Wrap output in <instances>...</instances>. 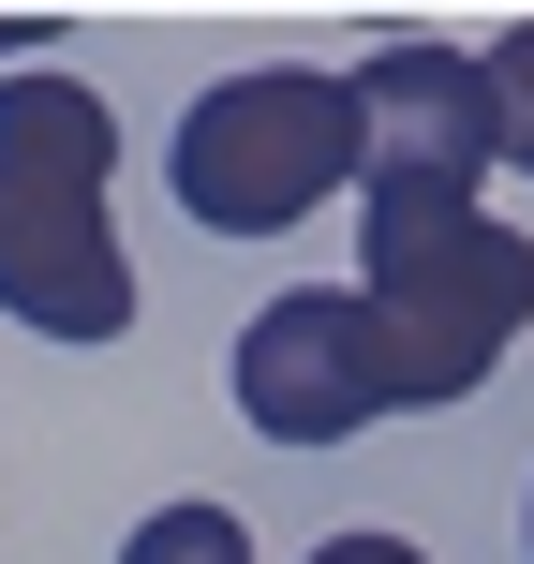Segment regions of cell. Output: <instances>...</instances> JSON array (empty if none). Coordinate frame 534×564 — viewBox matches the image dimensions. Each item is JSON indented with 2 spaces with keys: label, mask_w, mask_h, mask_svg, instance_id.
Segmentation results:
<instances>
[{
  "label": "cell",
  "mask_w": 534,
  "mask_h": 564,
  "mask_svg": "<svg viewBox=\"0 0 534 564\" xmlns=\"http://www.w3.org/2000/svg\"><path fill=\"white\" fill-rule=\"evenodd\" d=\"M119 119L75 75H0V312L45 341L134 327V253H119Z\"/></svg>",
  "instance_id": "1"
},
{
  "label": "cell",
  "mask_w": 534,
  "mask_h": 564,
  "mask_svg": "<svg viewBox=\"0 0 534 564\" xmlns=\"http://www.w3.org/2000/svg\"><path fill=\"white\" fill-rule=\"evenodd\" d=\"M357 312H371V357H386L401 416L476 401L534 327V238L490 224V208L476 224H357Z\"/></svg>",
  "instance_id": "2"
},
{
  "label": "cell",
  "mask_w": 534,
  "mask_h": 564,
  "mask_svg": "<svg viewBox=\"0 0 534 564\" xmlns=\"http://www.w3.org/2000/svg\"><path fill=\"white\" fill-rule=\"evenodd\" d=\"M164 178H178V208H194L208 238L312 224L327 194H357V75H327V59H253V75L194 89Z\"/></svg>",
  "instance_id": "3"
},
{
  "label": "cell",
  "mask_w": 534,
  "mask_h": 564,
  "mask_svg": "<svg viewBox=\"0 0 534 564\" xmlns=\"http://www.w3.org/2000/svg\"><path fill=\"white\" fill-rule=\"evenodd\" d=\"M490 164H505L490 59H460V45L357 59V224H476Z\"/></svg>",
  "instance_id": "4"
},
{
  "label": "cell",
  "mask_w": 534,
  "mask_h": 564,
  "mask_svg": "<svg viewBox=\"0 0 534 564\" xmlns=\"http://www.w3.org/2000/svg\"><path fill=\"white\" fill-rule=\"evenodd\" d=\"M238 416H253L268 446H341V431L401 416V401H386V357H371L357 282H282L253 327H238Z\"/></svg>",
  "instance_id": "5"
},
{
  "label": "cell",
  "mask_w": 534,
  "mask_h": 564,
  "mask_svg": "<svg viewBox=\"0 0 534 564\" xmlns=\"http://www.w3.org/2000/svg\"><path fill=\"white\" fill-rule=\"evenodd\" d=\"M119 564H253V520L238 506H149L119 535Z\"/></svg>",
  "instance_id": "6"
},
{
  "label": "cell",
  "mask_w": 534,
  "mask_h": 564,
  "mask_svg": "<svg viewBox=\"0 0 534 564\" xmlns=\"http://www.w3.org/2000/svg\"><path fill=\"white\" fill-rule=\"evenodd\" d=\"M476 59H490V105H505V164L534 178V15H520V30H490Z\"/></svg>",
  "instance_id": "7"
},
{
  "label": "cell",
  "mask_w": 534,
  "mask_h": 564,
  "mask_svg": "<svg viewBox=\"0 0 534 564\" xmlns=\"http://www.w3.org/2000/svg\"><path fill=\"white\" fill-rule=\"evenodd\" d=\"M312 564H431V550H416V535H327Z\"/></svg>",
  "instance_id": "8"
},
{
  "label": "cell",
  "mask_w": 534,
  "mask_h": 564,
  "mask_svg": "<svg viewBox=\"0 0 534 564\" xmlns=\"http://www.w3.org/2000/svg\"><path fill=\"white\" fill-rule=\"evenodd\" d=\"M520 550H534V535H520Z\"/></svg>",
  "instance_id": "9"
}]
</instances>
